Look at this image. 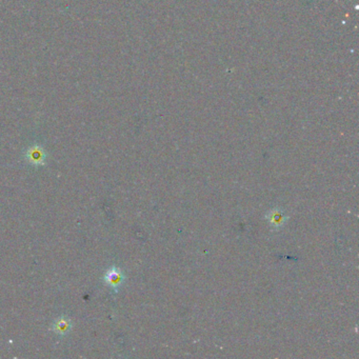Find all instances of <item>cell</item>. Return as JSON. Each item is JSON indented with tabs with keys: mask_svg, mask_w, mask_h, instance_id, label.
Wrapping results in <instances>:
<instances>
[{
	"mask_svg": "<svg viewBox=\"0 0 359 359\" xmlns=\"http://www.w3.org/2000/svg\"><path fill=\"white\" fill-rule=\"evenodd\" d=\"M266 219L268 220L269 225L273 229H274L275 231H278L286 226L289 218L285 215L283 210L279 208H274L267 213Z\"/></svg>",
	"mask_w": 359,
	"mask_h": 359,
	"instance_id": "1",
	"label": "cell"
},
{
	"mask_svg": "<svg viewBox=\"0 0 359 359\" xmlns=\"http://www.w3.org/2000/svg\"><path fill=\"white\" fill-rule=\"evenodd\" d=\"M123 280V275L120 270L117 268H112L106 275V281L111 286L115 289H117L119 286L121 285Z\"/></svg>",
	"mask_w": 359,
	"mask_h": 359,
	"instance_id": "2",
	"label": "cell"
},
{
	"mask_svg": "<svg viewBox=\"0 0 359 359\" xmlns=\"http://www.w3.org/2000/svg\"><path fill=\"white\" fill-rule=\"evenodd\" d=\"M54 329H55V331H57L58 333H60V334H64V333H66L67 330L70 329V324H69V322H67L66 320L61 319V320H58V321L55 323Z\"/></svg>",
	"mask_w": 359,
	"mask_h": 359,
	"instance_id": "4",
	"label": "cell"
},
{
	"mask_svg": "<svg viewBox=\"0 0 359 359\" xmlns=\"http://www.w3.org/2000/svg\"><path fill=\"white\" fill-rule=\"evenodd\" d=\"M28 159L30 160V162H32L33 165H42L44 164V154H42V151L38 148H33L29 151L28 155H27Z\"/></svg>",
	"mask_w": 359,
	"mask_h": 359,
	"instance_id": "3",
	"label": "cell"
}]
</instances>
